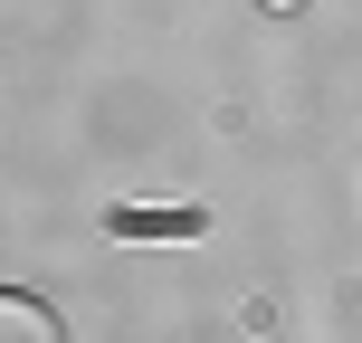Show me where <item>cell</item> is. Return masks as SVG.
I'll return each instance as SVG.
<instances>
[{"instance_id":"cell-1","label":"cell","mask_w":362,"mask_h":343,"mask_svg":"<svg viewBox=\"0 0 362 343\" xmlns=\"http://www.w3.org/2000/svg\"><path fill=\"white\" fill-rule=\"evenodd\" d=\"M115 229H124V238H191L200 219L191 210H115Z\"/></svg>"},{"instance_id":"cell-2","label":"cell","mask_w":362,"mask_h":343,"mask_svg":"<svg viewBox=\"0 0 362 343\" xmlns=\"http://www.w3.org/2000/svg\"><path fill=\"white\" fill-rule=\"evenodd\" d=\"M0 325H10L19 343H38V334H57V325H48V315H38V306H29V296H0Z\"/></svg>"},{"instance_id":"cell-3","label":"cell","mask_w":362,"mask_h":343,"mask_svg":"<svg viewBox=\"0 0 362 343\" xmlns=\"http://www.w3.org/2000/svg\"><path fill=\"white\" fill-rule=\"evenodd\" d=\"M267 10H296V0H267Z\"/></svg>"}]
</instances>
